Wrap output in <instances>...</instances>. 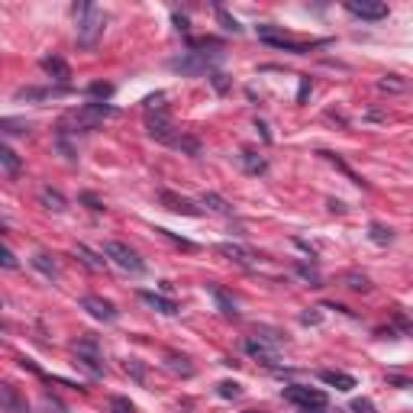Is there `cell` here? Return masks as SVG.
Masks as SVG:
<instances>
[{
    "label": "cell",
    "mask_w": 413,
    "mask_h": 413,
    "mask_svg": "<svg viewBox=\"0 0 413 413\" xmlns=\"http://www.w3.org/2000/svg\"><path fill=\"white\" fill-rule=\"evenodd\" d=\"M75 20H78V45L81 49H97L107 26L104 10H97L94 3H75Z\"/></svg>",
    "instance_id": "1"
},
{
    "label": "cell",
    "mask_w": 413,
    "mask_h": 413,
    "mask_svg": "<svg viewBox=\"0 0 413 413\" xmlns=\"http://www.w3.org/2000/svg\"><path fill=\"white\" fill-rule=\"evenodd\" d=\"M114 114L116 110L110 104H84L81 110H71V114L65 116L59 136H68V132H94L104 116H114Z\"/></svg>",
    "instance_id": "2"
},
{
    "label": "cell",
    "mask_w": 413,
    "mask_h": 413,
    "mask_svg": "<svg viewBox=\"0 0 413 413\" xmlns=\"http://www.w3.org/2000/svg\"><path fill=\"white\" fill-rule=\"evenodd\" d=\"M75 365H81L91 378H104V355H100V343H97L91 333L81 336L78 343H75Z\"/></svg>",
    "instance_id": "3"
},
{
    "label": "cell",
    "mask_w": 413,
    "mask_h": 413,
    "mask_svg": "<svg viewBox=\"0 0 413 413\" xmlns=\"http://www.w3.org/2000/svg\"><path fill=\"white\" fill-rule=\"evenodd\" d=\"M104 255L107 258H114L123 272H130V274H142L146 272V262H142L139 255L132 252L126 242H104Z\"/></svg>",
    "instance_id": "4"
},
{
    "label": "cell",
    "mask_w": 413,
    "mask_h": 413,
    "mask_svg": "<svg viewBox=\"0 0 413 413\" xmlns=\"http://www.w3.org/2000/svg\"><path fill=\"white\" fill-rule=\"evenodd\" d=\"M255 33H258V39H262V42L272 45V49H284V52H294V55H304L310 49L307 42H297L294 36H288L284 29H278V26H258Z\"/></svg>",
    "instance_id": "5"
},
{
    "label": "cell",
    "mask_w": 413,
    "mask_h": 413,
    "mask_svg": "<svg viewBox=\"0 0 413 413\" xmlns=\"http://www.w3.org/2000/svg\"><path fill=\"white\" fill-rule=\"evenodd\" d=\"M146 130H149L152 139L165 142V146H175L178 136H181V132L175 130V123L168 120V114H162V110H152V114L146 116Z\"/></svg>",
    "instance_id": "6"
},
{
    "label": "cell",
    "mask_w": 413,
    "mask_h": 413,
    "mask_svg": "<svg viewBox=\"0 0 413 413\" xmlns=\"http://www.w3.org/2000/svg\"><path fill=\"white\" fill-rule=\"evenodd\" d=\"M284 400L297 404L300 410H313V407H326V394L317 387H304V384H288L284 387Z\"/></svg>",
    "instance_id": "7"
},
{
    "label": "cell",
    "mask_w": 413,
    "mask_h": 413,
    "mask_svg": "<svg viewBox=\"0 0 413 413\" xmlns=\"http://www.w3.org/2000/svg\"><path fill=\"white\" fill-rule=\"evenodd\" d=\"M81 307L88 310L94 320H104V323H116V317H120V310H116L110 300L97 297V294H88V297H81Z\"/></svg>",
    "instance_id": "8"
},
{
    "label": "cell",
    "mask_w": 413,
    "mask_h": 413,
    "mask_svg": "<svg viewBox=\"0 0 413 413\" xmlns=\"http://www.w3.org/2000/svg\"><path fill=\"white\" fill-rule=\"evenodd\" d=\"M0 410L3 413H29L26 397L20 394L13 384H7V381H0Z\"/></svg>",
    "instance_id": "9"
},
{
    "label": "cell",
    "mask_w": 413,
    "mask_h": 413,
    "mask_svg": "<svg viewBox=\"0 0 413 413\" xmlns=\"http://www.w3.org/2000/svg\"><path fill=\"white\" fill-rule=\"evenodd\" d=\"M345 10H349L352 17H359V20H384L387 17V7L384 3H378V0H349Z\"/></svg>",
    "instance_id": "10"
},
{
    "label": "cell",
    "mask_w": 413,
    "mask_h": 413,
    "mask_svg": "<svg viewBox=\"0 0 413 413\" xmlns=\"http://www.w3.org/2000/svg\"><path fill=\"white\" fill-rule=\"evenodd\" d=\"M217 252H220L223 258H229V262L242 265V268H255V255L249 252V249L236 246V242H220V246H217Z\"/></svg>",
    "instance_id": "11"
},
{
    "label": "cell",
    "mask_w": 413,
    "mask_h": 413,
    "mask_svg": "<svg viewBox=\"0 0 413 413\" xmlns=\"http://www.w3.org/2000/svg\"><path fill=\"white\" fill-rule=\"evenodd\" d=\"M139 297L146 300L155 313H165V317H175V313H178V304L171 297H165V294H155V290H139Z\"/></svg>",
    "instance_id": "12"
},
{
    "label": "cell",
    "mask_w": 413,
    "mask_h": 413,
    "mask_svg": "<svg viewBox=\"0 0 413 413\" xmlns=\"http://www.w3.org/2000/svg\"><path fill=\"white\" fill-rule=\"evenodd\" d=\"M207 290H210V297L217 300V310H220L223 317H229V320H239V307H236V300L229 297L223 288H217V284H207Z\"/></svg>",
    "instance_id": "13"
},
{
    "label": "cell",
    "mask_w": 413,
    "mask_h": 413,
    "mask_svg": "<svg viewBox=\"0 0 413 413\" xmlns=\"http://www.w3.org/2000/svg\"><path fill=\"white\" fill-rule=\"evenodd\" d=\"M162 203H165L171 213H185V217H201V207H194L191 201H185V197H178V194L171 191H162Z\"/></svg>",
    "instance_id": "14"
},
{
    "label": "cell",
    "mask_w": 413,
    "mask_h": 413,
    "mask_svg": "<svg viewBox=\"0 0 413 413\" xmlns=\"http://www.w3.org/2000/svg\"><path fill=\"white\" fill-rule=\"evenodd\" d=\"M42 71L49 75L52 81H59V84H68L71 81V68H68V62L65 59H42Z\"/></svg>",
    "instance_id": "15"
},
{
    "label": "cell",
    "mask_w": 413,
    "mask_h": 413,
    "mask_svg": "<svg viewBox=\"0 0 413 413\" xmlns=\"http://www.w3.org/2000/svg\"><path fill=\"white\" fill-rule=\"evenodd\" d=\"M68 88H20L17 100H49V97H65Z\"/></svg>",
    "instance_id": "16"
},
{
    "label": "cell",
    "mask_w": 413,
    "mask_h": 413,
    "mask_svg": "<svg viewBox=\"0 0 413 413\" xmlns=\"http://www.w3.org/2000/svg\"><path fill=\"white\" fill-rule=\"evenodd\" d=\"M320 381L323 384H329V387H336V391H352L355 387V378L352 375H345V371H320Z\"/></svg>",
    "instance_id": "17"
},
{
    "label": "cell",
    "mask_w": 413,
    "mask_h": 413,
    "mask_svg": "<svg viewBox=\"0 0 413 413\" xmlns=\"http://www.w3.org/2000/svg\"><path fill=\"white\" fill-rule=\"evenodd\" d=\"M246 352L252 355V359H262L265 365H274V349H268L265 343H258L255 336H249L246 339Z\"/></svg>",
    "instance_id": "18"
},
{
    "label": "cell",
    "mask_w": 413,
    "mask_h": 413,
    "mask_svg": "<svg viewBox=\"0 0 413 413\" xmlns=\"http://www.w3.org/2000/svg\"><path fill=\"white\" fill-rule=\"evenodd\" d=\"M368 239L375 242V246H391V242H394V229L384 226V223H371V226H368Z\"/></svg>",
    "instance_id": "19"
},
{
    "label": "cell",
    "mask_w": 413,
    "mask_h": 413,
    "mask_svg": "<svg viewBox=\"0 0 413 413\" xmlns=\"http://www.w3.org/2000/svg\"><path fill=\"white\" fill-rule=\"evenodd\" d=\"M239 159H242V168H246L249 175H265V171H268V162L262 159V155H255V152H242V155H239Z\"/></svg>",
    "instance_id": "20"
},
{
    "label": "cell",
    "mask_w": 413,
    "mask_h": 413,
    "mask_svg": "<svg viewBox=\"0 0 413 413\" xmlns=\"http://www.w3.org/2000/svg\"><path fill=\"white\" fill-rule=\"evenodd\" d=\"M255 339H258V343H265L268 349H278V345H284V333H278V329H272V326H258V329H255Z\"/></svg>",
    "instance_id": "21"
},
{
    "label": "cell",
    "mask_w": 413,
    "mask_h": 413,
    "mask_svg": "<svg viewBox=\"0 0 413 413\" xmlns=\"http://www.w3.org/2000/svg\"><path fill=\"white\" fill-rule=\"evenodd\" d=\"M33 268H39V272L49 274V278H59V265L52 262V255H45V252L33 255Z\"/></svg>",
    "instance_id": "22"
},
{
    "label": "cell",
    "mask_w": 413,
    "mask_h": 413,
    "mask_svg": "<svg viewBox=\"0 0 413 413\" xmlns=\"http://www.w3.org/2000/svg\"><path fill=\"white\" fill-rule=\"evenodd\" d=\"M0 165L7 168V171H13V175L20 171V155L10 146H3V142H0Z\"/></svg>",
    "instance_id": "23"
},
{
    "label": "cell",
    "mask_w": 413,
    "mask_h": 413,
    "mask_svg": "<svg viewBox=\"0 0 413 413\" xmlns=\"http://www.w3.org/2000/svg\"><path fill=\"white\" fill-rule=\"evenodd\" d=\"M168 368L178 371V375H185V378H191L194 375V365L185 359V355H168Z\"/></svg>",
    "instance_id": "24"
},
{
    "label": "cell",
    "mask_w": 413,
    "mask_h": 413,
    "mask_svg": "<svg viewBox=\"0 0 413 413\" xmlns=\"http://www.w3.org/2000/svg\"><path fill=\"white\" fill-rule=\"evenodd\" d=\"M201 203H203V207H210L213 213H229V210H233V207H229V203L223 201L220 194H203Z\"/></svg>",
    "instance_id": "25"
},
{
    "label": "cell",
    "mask_w": 413,
    "mask_h": 413,
    "mask_svg": "<svg viewBox=\"0 0 413 413\" xmlns=\"http://www.w3.org/2000/svg\"><path fill=\"white\" fill-rule=\"evenodd\" d=\"M0 130L10 132V136H26L29 123H26V120H7V116H3V120H0Z\"/></svg>",
    "instance_id": "26"
},
{
    "label": "cell",
    "mask_w": 413,
    "mask_h": 413,
    "mask_svg": "<svg viewBox=\"0 0 413 413\" xmlns=\"http://www.w3.org/2000/svg\"><path fill=\"white\" fill-rule=\"evenodd\" d=\"M39 197H42L45 207H52V210H65V197L59 191H52V187H42V194H39Z\"/></svg>",
    "instance_id": "27"
},
{
    "label": "cell",
    "mask_w": 413,
    "mask_h": 413,
    "mask_svg": "<svg viewBox=\"0 0 413 413\" xmlns=\"http://www.w3.org/2000/svg\"><path fill=\"white\" fill-rule=\"evenodd\" d=\"M75 252H78V255H81V262L88 265V268H94V272H100V268H104V265H107L104 258H97V255L91 252L88 246H78V249H75Z\"/></svg>",
    "instance_id": "28"
},
{
    "label": "cell",
    "mask_w": 413,
    "mask_h": 413,
    "mask_svg": "<svg viewBox=\"0 0 413 413\" xmlns=\"http://www.w3.org/2000/svg\"><path fill=\"white\" fill-rule=\"evenodd\" d=\"M217 391H220V397H226V400H239V397H242V384H236V381H220Z\"/></svg>",
    "instance_id": "29"
},
{
    "label": "cell",
    "mask_w": 413,
    "mask_h": 413,
    "mask_svg": "<svg viewBox=\"0 0 413 413\" xmlns=\"http://www.w3.org/2000/svg\"><path fill=\"white\" fill-rule=\"evenodd\" d=\"M297 274H300V278H304V281H310V288H323V284H320V281H323V278H320V274H317V268H307V265H304V262H297Z\"/></svg>",
    "instance_id": "30"
},
{
    "label": "cell",
    "mask_w": 413,
    "mask_h": 413,
    "mask_svg": "<svg viewBox=\"0 0 413 413\" xmlns=\"http://www.w3.org/2000/svg\"><path fill=\"white\" fill-rule=\"evenodd\" d=\"M175 149L187 152V155H201V142H197V139H191V136H178Z\"/></svg>",
    "instance_id": "31"
},
{
    "label": "cell",
    "mask_w": 413,
    "mask_h": 413,
    "mask_svg": "<svg viewBox=\"0 0 413 413\" xmlns=\"http://www.w3.org/2000/svg\"><path fill=\"white\" fill-rule=\"evenodd\" d=\"M345 284H349L352 290H371V281L365 278V274H359V272H349V274H345Z\"/></svg>",
    "instance_id": "32"
},
{
    "label": "cell",
    "mask_w": 413,
    "mask_h": 413,
    "mask_svg": "<svg viewBox=\"0 0 413 413\" xmlns=\"http://www.w3.org/2000/svg\"><path fill=\"white\" fill-rule=\"evenodd\" d=\"M0 268H7V272H17L20 268V258L7 246H0Z\"/></svg>",
    "instance_id": "33"
},
{
    "label": "cell",
    "mask_w": 413,
    "mask_h": 413,
    "mask_svg": "<svg viewBox=\"0 0 413 413\" xmlns=\"http://www.w3.org/2000/svg\"><path fill=\"white\" fill-rule=\"evenodd\" d=\"M217 17H220V23H223V29H229V33H242V26H239V20L236 17H229L223 7H217Z\"/></svg>",
    "instance_id": "34"
},
{
    "label": "cell",
    "mask_w": 413,
    "mask_h": 413,
    "mask_svg": "<svg viewBox=\"0 0 413 413\" xmlns=\"http://www.w3.org/2000/svg\"><path fill=\"white\" fill-rule=\"evenodd\" d=\"M110 413H136V407L130 404V400H126V397H110Z\"/></svg>",
    "instance_id": "35"
},
{
    "label": "cell",
    "mask_w": 413,
    "mask_h": 413,
    "mask_svg": "<svg viewBox=\"0 0 413 413\" xmlns=\"http://www.w3.org/2000/svg\"><path fill=\"white\" fill-rule=\"evenodd\" d=\"M126 371H130V375H132L136 381H139V384L146 381V365H142L139 359H130V361H126Z\"/></svg>",
    "instance_id": "36"
},
{
    "label": "cell",
    "mask_w": 413,
    "mask_h": 413,
    "mask_svg": "<svg viewBox=\"0 0 413 413\" xmlns=\"http://www.w3.org/2000/svg\"><path fill=\"white\" fill-rule=\"evenodd\" d=\"M88 94H91V97H100V100H107V97L114 94V84H100V81H97V84H91V88H88Z\"/></svg>",
    "instance_id": "37"
},
{
    "label": "cell",
    "mask_w": 413,
    "mask_h": 413,
    "mask_svg": "<svg viewBox=\"0 0 413 413\" xmlns=\"http://www.w3.org/2000/svg\"><path fill=\"white\" fill-rule=\"evenodd\" d=\"M155 233H162V236H165V239H171V242H175V246H181V249H185V252H194V242H187V239H178V236H171L168 229H155Z\"/></svg>",
    "instance_id": "38"
},
{
    "label": "cell",
    "mask_w": 413,
    "mask_h": 413,
    "mask_svg": "<svg viewBox=\"0 0 413 413\" xmlns=\"http://www.w3.org/2000/svg\"><path fill=\"white\" fill-rule=\"evenodd\" d=\"M81 201H84V203H88V207H91V210H94V213H100V210H104V203H100V201H97V197H94V194H81Z\"/></svg>",
    "instance_id": "39"
},
{
    "label": "cell",
    "mask_w": 413,
    "mask_h": 413,
    "mask_svg": "<svg viewBox=\"0 0 413 413\" xmlns=\"http://www.w3.org/2000/svg\"><path fill=\"white\" fill-rule=\"evenodd\" d=\"M352 410H355V413H375V407H371V400H355Z\"/></svg>",
    "instance_id": "40"
},
{
    "label": "cell",
    "mask_w": 413,
    "mask_h": 413,
    "mask_svg": "<svg viewBox=\"0 0 413 413\" xmlns=\"http://www.w3.org/2000/svg\"><path fill=\"white\" fill-rule=\"evenodd\" d=\"M381 91H404V81H381Z\"/></svg>",
    "instance_id": "41"
},
{
    "label": "cell",
    "mask_w": 413,
    "mask_h": 413,
    "mask_svg": "<svg viewBox=\"0 0 413 413\" xmlns=\"http://www.w3.org/2000/svg\"><path fill=\"white\" fill-rule=\"evenodd\" d=\"M175 26H178V33H187V17L185 13H175Z\"/></svg>",
    "instance_id": "42"
},
{
    "label": "cell",
    "mask_w": 413,
    "mask_h": 413,
    "mask_svg": "<svg viewBox=\"0 0 413 413\" xmlns=\"http://www.w3.org/2000/svg\"><path fill=\"white\" fill-rule=\"evenodd\" d=\"M307 94H310V81L304 78V81H300V97H297L300 104H304V100H307Z\"/></svg>",
    "instance_id": "43"
},
{
    "label": "cell",
    "mask_w": 413,
    "mask_h": 413,
    "mask_svg": "<svg viewBox=\"0 0 413 413\" xmlns=\"http://www.w3.org/2000/svg\"><path fill=\"white\" fill-rule=\"evenodd\" d=\"M213 84H217V91H226V81H223V75H210Z\"/></svg>",
    "instance_id": "44"
},
{
    "label": "cell",
    "mask_w": 413,
    "mask_h": 413,
    "mask_svg": "<svg viewBox=\"0 0 413 413\" xmlns=\"http://www.w3.org/2000/svg\"><path fill=\"white\" fill-rule=\"evenodd\" d=\"M300 320H304V323H317V320H320V313H304Z\"/></svg>",
    "instance_id": "45"
},
{
    "label": "cell",
    "mask_w": 413,
    "mask_h": 413,
    "mask_svg": "<svg viewBox=\"0 0 413 413\" xmlns=\"http://www.w3.org/2000/svg\"><path fill=\"white\" fill-rule=\"evenodd\" d=\"M304 413H329L326 407H313V410H304Z\"/></svg>",
    "instance_id": "46"
},
{
    "label": "cell",
    "mask_w": 413,
    "mask_h": 413,
    "mask_svg": "<svg viewBox=\"0 0 413 413\" xmlns=\"http://www.w3.org/2000/svg\"><path fill=\"white\" fill-rule=\"evenodd\" d=\"M3 329H7V326H3V320H0V333H3Z\"/></svg>",
    "instance_id": "47"
},
{
    "label": "cell",
    "mask_w": 413,
    "mask_h": 413,
    "mask_svg": "<svg viewBox=\"0 0 413 413\" xmlns=\"http://www.w3.org/2000/svg\"><path fill=\"white\" fill-rule=\"evenodd\" d=\"M3 229H7V226H3V223H0V233H3Z\"/></svg>",
    "instance_id": "48"
},
{
    "label": "cell",
    "mask_w": 413,
    "mask_h": 413,
    "mask_svg": "<svg viewBox=\"0 0 413 413\" xmlns=\"http://www.w3.org/2000/svg\"><path fill=\"white\" fill-rule=\"evenodd\" d=\"M246 413H258V410H246Z\"/></svg>",
    "instance_id": "49"
}]
</instances>
